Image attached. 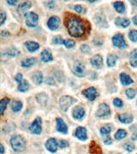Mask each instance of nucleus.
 Wrapping results in <instances>:
<instances>
[{"mask_svg":"<svg viewBox=\"0 0 137 154\" xmlns=\"http://www.w3.org/2000/svg\"><path fill=\"white\" fill-rule=\"evenodd\" d=\"M65 26L68 33L75 38H80L85 33V27L80 18L70 16L65 21Z\"/></svg>","mask_w":137,"mask_h":154,"instance_id":"1","label":"nucleus"},{"mask_svg":"<svg viewBox=\"0 0 137 154\" xmlns=\"http://www.w3.org/2000/svg\"><path fill=\"white\" fill-rule=\"evenodd\" d=\"M11 145L15 152L21 153L26 149V141L21 135H14L11 139Z\"/></svg>","mask_w":137,"mask_h":154,"instance_id":"2","label":"nucleus"},{"mask_svg":"<svg viewBox=\"0 0 137 154\" xmlns=\"http://www.w3.org/2000/svg\"><path fill=\"white\" fill-rule=\"evenodd\" d=\"M75 101L76 100L71 96H68V95L62 96L59 100V105H60L61 110L63 111V112H66L68 109V107H70Z\"/></svg>","mask_w":137,"mask_h":154,"instance_id":"3","label":"nucleus"},{"mask_svg":"<svg viewBox=\"0 0 137 154\" xmlns=\"http://www.w3.org/2000/svg\"><path fill=\"white\" fill-rule=\"evenodd\" d=\"M26 16V24L29 28H35L38 24L39 16L34 12H29L25 15Z\"/></svg>","mask_w":137,"mask_h":154,"instance_id":"4","label":"nucleus"},{"mask_svg":"<svg viewBox=\"0 0 137 154\" xmlns=\"http://www.w3.org/2000/svg\"><path fill=\"white\" fill-rule=\"evenodd\" d=\"M112 43L114 44V46L119 48V49L127 48V44L124 40V37L121 33H117V34L114 35V37L112 38Z\"/></svg>","mask_w":137,"mask_h":154,"instance_id":"5","label":"nucleus"},{"mask_svg":"<svg viewBox=\"0 0 137 154\" xmlns=\"http://www.w3.org/2000/svg\"><path fill=\"white\" fill-rule=\"evenodd\" d=\"M73 72L77 77H84L85 76V66H84V64L79 61H75L74 66H73Z\"/></svg>","mask_w":137,"mask_h":154,"instance_id":"6","label":"nucleus"},{"mask_svg":"<svg viewBox=\"0 0 137 154\" xmlns=\"http://www.w3.org/2000/svg\"><path fill=\"white\" fill-rule=\"evenodd\" d=\"M41 123H42L41 118H37L32 123V124L30 125V127H29L30 131L33 134H35V135H40V133H41V130H42V129H41Z\"/></svg>","mask_w":137,"mask_h":154,"instance_id":"7","label":"nucleus"},{"mask_svg":"<svg viewBox=\"0 0 137 154\" xmlns=\"http://www.w3.org/2000/svg\"><path fill=\"white\" fill-rule=\"evenodd\" d=\"M111 114V109L109 107V106L105 103H102L99 106V109L96 112V116L99 118L105 117V116H108Z\"/></svg>","mask_w":137,"mask_h":154,"instance_id":"8","label":"nucleus"},{"mask_svg":"<svg viewBox=\"0 0 137 154\" xmlns=\"http://www.w3.org/2000/svg\"><path fill=\"white\" fill-rule=\"evenodd\" d=\"M82 94L85 95L86 97L89 100H94L95 98L98 96V91L97 89L93 87H91V88L87 89H84L82 90Z\"/></svg>","mask_w":137,"mask_h":154,"instance_id":"9","label":"nucleus"},{"mask_svg":"<svg viewBox=\"0 0 137 154\" xmlns=\"http://www.w3.org/2000/svg\"><path fill=\"white\" fill-rule=\"evenodd\" d=\"M57 147H58V142L57 141L56 139L51 138L49 139L46 143V147L48 151H50L51 153H56L57 152Z\"/></svg>","mask_w":137,"mask_h":154,"instance_id":"10","label":"nucleus"},{"mask_svg":"<svg viewBox=\"0 0 137 154\" xmlns=\"http://www.w3.org/2000/svg\"><path fill=\"white\" fill-rule=\"evenodd\" d=\"M60 25V19L57 16H51L47 22V26L51 30H57Z\"/></svg>","mask_w":137,"mask_h":154,"instance_id":"11","label":"nucleus"},{"mask_svg":"<svg viewBox=\"0 0 137 154\" xmlns=\"http://www.w3.org/2000/svg\"><path fill=\"white\" fill-rule=\"evenodd\" d=\"M84 116H85V110L82 106H78L73 110V117L75 119L81 120L84 118Z\"/></svg>","mask_w":137,"mask_h":154,"instance_id":"12","label":"nucleus"},{"mask_svg":"<svg viewBox=\"0 0 137 154\" xmlns=\"http://www.w3.org/2000/svg\"><path fill=\"white\" fill-rule=\"evenodd\" d=\"M75 135L81 141H86L87 139V130L85 128L83 127H78L75 132Z\"/></svg>","mask_w":137,"mask_h":154,"instance_id":"13","label":"nucleus"},{"mask_svg":"<svg viewBox=\"0 0 137 154\" xmlns=\"http://www.w3.org/2000/svg\"><path fill=\"white\" fill-rule=\"evenodd\" d=\"M91 64L96 68H101L103 66V58L100 55H96L91 58Z\"/></svg>","mask_w":137,"mask_h":154,"instance_id":"14","label":"nucleus"},{"mask_svg":"<svg viewBox=\"0 0 137 154\" xmlns=\"http://www.w3.org/2000/svg\"><path fill=\"white\" fill-rule=\"evenodd\" d=\"M56 121H57V131L66 134L67 131H68V128H67V125L65 124V123L63 122V119H62V118H57Z\"/></svg>","mask_w":137,"mask_h":154,"instance_id":"15","label":"nucleus"},{"mask_svg":"<svg viewBox=\"0 0 137 154\" xmlns=\"http://www.w3.org/2000/svg\"><path fill=\"white\" fill-rule=\"evenodd\" d=\"M89 153L91 154H103L101 147L95 141H92L89 146Z\"/></svg>","mask_w":137,"mask_h":154,"instance_id":"16","label":"nucleus"},{"mask_svg":"<svg viewBox=\"0 0 137 154\" xmlns=\"http://www.w3.org/2000/svg\"><path fill=\"white\" fill-rule=\"evenodd\" d=\"M40 57H41V60H42L43 62H49V61H51L53 60V57H52V55H51V52L49 50H43V51L41 52Z\"/></svg>","mask_w":137,"mask_h":154,"instance_id":"17","label":"nucleus"},{"mask_svg":"<svg viewBox=\"0 0 137 154\" xmlns=\"http://www.w3.org/2000/svg\"><path fill=\"white\" fill-rule=\"evenodd\" d=\"M31 2H24L23 4H22L21 5L18 7L17 10H18V13L20 15H24L27 11L29 10V9L31 8ZM26 15V14H25Z\"/></svg>","mask_w":137,"mask_h":154,"instance_id":"18","label":"nucleus"},{"mask_svg":"<svg viewBox=\"0 0 137 154\" xmlns=\"http://www.w3.org/2000/svg\"><path fill=\"white\" fill-rule=\"evenodd\" d=\"M120 80H121L122 84L124 85V86H127V85H129V84L133 83V79L126 73H121L120 74Z\"/></svg>","mask_w":137,"mask_h":154,"instance_id":"19","label":"nucleus"},{"mask_svg":"<svg viewBox=\"0 0 137 154\" xmlns=\"http://www.w3.org/2000/svg\"><path fill=\"white\" fill-rule=\"evenodd\" d=\"M115 24H116L117 26H118V27L125 28L129 26L130 22H129V20H128V19H126V18H120V17H118V18L116 19Z\"/></svg>","mask_w":137,"mask_h":154,"instance_id":"20","label":"nucleus"},{"mask_svg":"<svg viewBox=\"0 0 137 154\" xmlns=\"http://www.w3.org/2000/svg\"><path fill=\"white\" fill-rule=\"evenodd\" d=\"M25 47L26 49L30 51V52H34L36 50H38L40 49V45L39 44L35 43V42H32V41H29L25 43Z\"/></svg>","mask_w":137,"mask_h":154,"instance_id":"21","label":"nucleus"},{"mask_svg":"<svg viewBox=\"0 0 137 154\" xmlns=\"http://www.w3.org/2000/svg\"><path fill=\"white\" fill-rule=\"evenodd\" d=\"M118 119L123 123H130L133 121L134 118H133V116L131 114H127V113H125V114H120L118 116Z\"/></svg>","mask_w":137,"mask_h":154,"instance_id":"22","label":"nucleus"},{"mask_svg":"<svg viewBox=\"0 0 137 154\" xmlns=\"http://www.w3.org/2000/svg\"><path fill=\"white\" fill-rule=\"evenodd\" d=\"M32 80L36 84H41L43 83V75L41 72H36L32 76Z\"/></svg>","mask_w":137,"mask_h":154,"instance_id":"23","label":"nucleus"},{"mask_svg":"<svg viewBox=\"0 0 137 154\" xmlns=\"http://www.w3.org/2000/svg\"><path fill=\"white\" fill-rule=\"evenodd\" d=\"M114 8L115 10H117V12H118L120 14H123V13L125 11V6H124V4H123V2H120V1L115 2Z\"/></svg>","mask_w":137,"mask_h":154,"instance_id":"24","label":"nucleus"},{"mask_svg":"<svg viewBox=\"0 0 137 154\" xmlns=\"http://www.w3.org/2000/svg\"><path fill=\"white\" fill-rule=\"evenodd\" d=\"M29 83L27 80H24V79L18 85V90L21 91V92H26L27 90H29Z\"/></svg>","mask_w":137,"mask_h":154,"instance_id":"25","label":"nucleus"},{"mask_svg":"<svg viewBox=\"0 0 137 154\" xmlns=\"http://www.w3.org/2000/svg\"><path fill=\"white\" fill-rule=\"evenodd\" d=\"M20 54V52L16 48H9L3 52V55H10V56H17Z\"/></svg>","mask_w":137,"mask_h":154,"instance_id":"26","label":"nucleus"},{"mask_svg":"<svg viewBox=\"0 0 137 154\" xmlns=\"http://www.w3.org/2000/svg\"><path fill=\"white\" fill-rule=\"evenodd\" d=\"M35 62H36L35 58H29V59H26L22 61V66L23 67H30V66H34Z\"/></svg>","mask_w":137,"mask_h":154,"instance_id":"27","label":"nucleus"},{"mask_svg":"<svg viewBox=\"0 0 137 154\" xmlns=\"http://www.w3.org/2000/svg\"><path fill=\"white\" fill-rule=\"evenodd\" d=\"M10 102V99L9 98H4V99L1 100L0 101V112L1 114H4V112L7 107V105L9 104Z\"/></svg>","mask_w":137,"mask_h":154,"instance_id":"28","label":"nucleus"},{"mask_svg":"<svg viewBox=\"0 0 137 154\" xmlns=\"http://www.w3.org/2000/svg\"><path fill=\"white\" fill-rule=\"evenodd\" d=\"M23 107V103L19 100H14L11 103V108L14 112H19Z\"/></svg>","mask_w":137,"mask_h":154,"instance_id":"29","label":"nucleus"},{"mask_svg":"<svg viewBox=\"0 0 137 154\" xmlns=\"http://www.w3.org/2000/svg\"><path fill=\"white\" fill-rule=\"evenodd\" d=\"M117 60V57L114 55H110L107 57V65L110 67H113L116 64V61Z\"/></svg>","mask_w":137,"mask_h":154,"instance_id":"30","label":"nucleus"},{"mask_svg":"<svg viewBox=\"0 0 137 154\" xmlns=\"http://www.w3.org/2000/svg\"><path fill=\"white\" fill-rule=\"evenodd\" d=\"M37 100L39 101V103L42 105H46L47 100H48V97L46 94H39L36 97Z\"/></svg>","mask_w":137,"mask_h":154,"instance_id":"31","label":"nucleus"},{"mask_svg":"<svg viewBox=\"0 0 137 154\" xmlns=\"http://www.w3.org/2000/svg\"><path fill=\"white\" fill-rule=\"evenodd\" d=\"M126 135H127V132L124 129H119L115 134V138H116V140H122V139L125 138Z\"/></svg>","mask_w":137,"mask_h":154,"instance_id":"32","label":"nucleus"},{"mask_svg":"<svg viewBox=\"0 0 137 154\" xmlns=\"http://www.w3.org/2000/svg\"><path fill=\"white\" fill-rule=\"evenodd\" d=\"M111 127L110 126V125H105V126H103L100 129V134L102 135H104V136L108 135L109 134L111 133Z\"/></svg>","mask_w":137,"mask_h":154,"instance_id":"33","label":"nucleus"},{"mask_svg":"<svg viewBox=\"0 0 137 154\" xmlns=\"http://www.w3.org/2000/svg\"><path fill=\"white\" fill-rule=\"evenodd\" d=\"M129 38L130 39L132 42H137V31L132 30L129 33Z\"/></svg>","mask_w":137,"mask_h":154,"instance_id":"34","label":"nucleus"},{"mask_svg":"<svg viewBox=\"0 0 137 154\" xmlns=\"http://www.w3.org/2000/svg\"><path fill=\"white\" fill-rule=\"evenodd\" d=\"M126 94H127L128 98L133 99V98H135V94H136V92H135V90L133 89H129L126 90Z\"/></svg>","mask_w":137,"mask_h":154,"instance_id":"35","label":"nucleus"},{"mask_svg":"<svg viewBox=\"0 0 137 154\" xmlns=\"http://www.w3.org/2000/svg\"><path fill=\"white\" fill-rule=\"evenodd\" d=\"M63 44H64L67 48L70 49V48H73V47H74L75 43V41L71 40V39H66V40H64Z\"/></svg>","mask_w":137,"mask_h":154,"instance_id":"36","label":"nucleus"},{"mask_svg":"<svg viewBox=\"0 0 137 154\" xmlns=\"http://www.w3.org/2000/svg\"><path fill=\"white\" fill-rule=\"evenodd\" d=\"M52 43L55 44H63L64 40H63L61 37H56V38H54V39H53Z\"/></svg>","mask_w":137,"mask_h":154,"instance_id":"37","label":"nucleus"},{"mask_svg":"<svg viewBox=\"0 0 137 154\" xmlns=\"http://www.w3.org/2000/svg\"><path fill=\"white\" fill-rule=\"evenodd\" d=\"M81 50L83 52V53H85V54H87V53H89L90 52V48H89V46L88 45H87V44H82L81 46Z\"/></svg>","mask_w":137,"mask_h":154,"instance_id":"38","label":"nucleus"},{"mask_svg":"<svg viewBox=\"0 0 137 154\" xmlns=\"http://www.w3.org/2000/svg\"><path fill=\"white\" fill-rule=\"evenodd\" d=\"M124 148L128 151V152H132L134 149H135V146L134 144L130 143V142H128L124 145Z\"/></svg>","mask_w":137,"mask_h":154,"instance_id":"39","label":"nucleus"},{"mask_svg":"<svg viewBox=\"0 0 137 154\" xmlns=\"http://www.w3.org/2000/svg\"><path fill=\"white\" fill-rule=\"evenodd\" d=\"M113 105H114L116 107H122L123 104V101H122V100L117 98V99H115L114 100H113Z\"/></svg>","mask_w":137,"mask_h":154,"instance_id":"40","label":"nucleus"},{"mask_svg":"<svg viewBox=\"0 0 137 154\" xmlns=\"http://www.w3.org/2000/svg\"><path fill=\"white\" fill-rule=\"evenodd\" d=\"M68 146V141H64V140H62V141H60L58 142V147H59L60 148H65V147H67Z\"/></svg>","mask_w":137,"mask_h":154,"instance_id":"41","label":"nucleus"},{"mask_svg":"<svg viewBox=\"0 0 137 154\" xmlns=\"http://www.w3.org/2000/svg\"><path fill=\"white\" fill-rule=\"evenodd\" d=\"M0 17H1V18H0V25H3L5 21L6 20V15L4 11H1V12H0Z\"/></svg>","mask_w":137,"mask_h":154,"instance_id":"42","label":"nucleus"},{"mask_svg":"<svg viewBox=\"0 0 137 154\" xmlns=\"http://www.w3.org/2000/svg\"><path fill=\"white\" fill-rule=\"evenodd\" d=\"M23 74H22V73H17V76L15 77V79H16V81H17L18 83H20L23 81Z\"/></svg>","mask_w":137,"mask_h":154,"instance_id":"43","label":"nucleus"},{"mask_svg":"<svg viewBox=\"0 0 137 154\" xmlns=\"http://www.w3.org/2000/svg\"><path fill=\"white\" fill-rule=\"evenodd\" d=\"M74 9L75 10L77 11L78 13H84V12H85V10L82 8V6L81 5H75L74 7Z\"/></svg>","mask_w":137,"mask_h":154,"instance_id":"44","label":"nucleus"},{"mask_svg":"<svg viewBox=\"0 0 137 154\" xmlns=\"http://www.w3.org/2000/svg\"><path fill=\"white\" fill-rule=\"evenodd\" d=\"M130 58L132 60H137V50H135L130 53Z\"/></svg>","mask_w":137,"mask_h":154,"instance_id":"45","label":"nucleus"},{"mask_svg":"<svg viewBox=\"0 0 137 154\" xmlns=\"http://www.w3.org/2000/svg\"><path fill=\"white\" fill-rule=\"evenodd\" d=\"M112 142V141H111V137H107L106 139H105V144H106V145H110V144H111Z\"/></svg>","mask_w":137,"mask_h":154,"instance_id":"46","label":"nucleus"},{"mask_svg":"<svg viewBox=\"0 0 137 154\" xmlns=\"http://www.w3.org/2000/svg\"><path fill=\"white\" fill-rule=\"evenodd\" d=\"M130 65H131L133 67H136V66H137V60H131V61H130Z\"/></svg>","mask_w":137,"mask_h":154,"instance_id":"47","label":"nucleus"},{"mask_svg":"<svg viewBox=\"0 0 137 154\" xmlns=\"http://www.w3.org/2000/svg\"><path fill=\"white\" fill-rule=\"evenodd\" d=\"M47 4H48V7L49 8H53L54 6H55V2H53V1H50V2H48L47 3Z\"/></svg>","mask_w":137,"mask_h":154,"instance_id":"48","label":"nucleus"},{"mask_svg":"<svg viewBox=\"0 0 137 154\" xmlns=\"http://www.w3.org/2000/svg\"><path fill=\"white\" fill-rule=\"evenodd\" d=\"M17 3V0H13V1H7V4H10V5H15Z\"/></svg>","mask_w":137,"mask_h":154,"instance_id":"49","label":"nucleus"},{"mask_svg":"<svg viewBox=\"0 0 137 154\" xmlns=\"http://www.w3.org/2000/svg\"><path fill=\"white\" fill-rule=\"evenodd\" d=\"M4 153H5L4 146H3V145H1V146H0V154H4Z\"/></svg>","mask_w":137,"mask_h":154,"instance_id":"50","label":"nucleus"},{"mask_svg":"<svg viewBox=\"0 0 137 154\" xmlns=\"http://www.w3.org/2000/svg\"><path fill=\"white\" fill-rule=\"evenodd\" d=\"M133 22H134L135 25L137 26V16H135L133 17Z\"/></svg>","mask_w":137,"mask_h":154,"instance_id":"51","label":"nucleus"},{"mask_svg":"<svg viewBox=\"0 0 137 154\" xmlns=\"http://www.w3.org/2000/svg\"><path fill=\"white\" fill-rule=\"evenodd\" d=\"M132 140H134V141H137V133H135V134L132 135Z\"/></svg>","mask_w":137,"mask_h":154,"instance_id":"52","label":"nucleus"},{"mask_svg":"<svg viewBox=\"0 0 137 154\" xmlns=\"http://www.w3.org/2000/svg\"><path fill=\"white\" fill-rule=\"evenodd\" d=\"M1 35H2V36H4V37H5V36H9V33H8V32H5V31H3L2 33H1Z\"/></svg>","mask_w":137,"mask_h":154,"instance_id":"53","label":"nucleus"},{"mask_svg":"<svg viewBox=\"0 0 137 154\" xmlns=\"http://www.w3.org/2000/svg\"><path fill=\"white\" fill-rule=\"evenodd\" d=\"M109 154H116V153H109Z\"/></svg>","mask_w":137,"mask_h":154,"instance_id":"54","label":"nucleus"},{"mask_svg":"<svg viewBox=\"0 0 137 154\" xmlns=\"http://www.w3.org/2000/svg\"><path fill=\"white\" fill-rule=\"evenodd\" d=\"M136 104H137V102H136Z\"/></svg>","mask_w":137,"mask_h":154,"instance_id":"55","label":"nucleus"}]
</instances>
